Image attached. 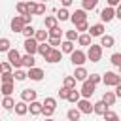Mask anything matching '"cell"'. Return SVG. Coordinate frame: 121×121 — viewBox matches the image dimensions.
<instances>
[{
  "instance_id": "obj_55",
  "label": "cell",
  "mask_w": 121,
  "mask_h": 121,
  "mask_svg": "<svg viewBox=\"0 0 121 121\" xmlns=\"http://www.w3.org/2000/svg\"><path fill=\"white\" fill-rule=\"evenodd\" d=\"M115 17H117V19H121V2H119L117 9H115Z\"/></svg>"
},
{
  "instance_id": "obj_23",
  "label": "cell",
  "mask_w": 121,
  "mask_h": 121,
  "mask_svg": "<svg viewBox=\"0 0 121 121\" xmlns=\"http://www.w3.org/2000/svg\"><path fill=\"white\" fill-rule=\"evenodd\" d=\"M21 62H23V66H26V68L36 66V59H34V55H28V53L21 57Z\"/></svg>"
},
{
  "instance_id": "obj_48",
  "label": "cell",
  "mask_w": 121,
  "mask_h": 121,
  "mask_svg": "<svg viewBox=\"0 0 121 121\" xmlns=\"http://www.w3.org/2000/svg\"><path fill=\"white\" fill-rule=\"evenodd\" d=\"M47 43L51 47H57V45H60V38H47Z\"/></svg>"
},
{
  "instance_id": "obj_24",
  "label": "cell",
  "mask_w": 121,
  "mask_h": 121,
  "mask_svg": "<svg viewBox=\"0 0 121 121\" xmlns=\"http://www.w3.org/2000/svg\"><path fill=\"white\" fill-rule=\"evenodd\" d=\"M47 38H49V34H47V30H45V28H42V30H36V32H34V40H36L38 43H42V42H47Z\"/></svg>"
},
{
  "instance_id": "obj_28",
  "label": "cell",
  "mask_w": 121,
  "mask_h": 121,
  "mask_svg": "<svg viewBox=\"0 0 121 121\" xmlns=\"http://www.w3.org/2000/svg\"><path fill=\"white\" fill-rule=\"evenodd\" d=\"M79 98H81V93H79V91H76V89H70V93H68V98H66V100H68V102H72V104H76Z\"/></svg>"
},
{
  "instance_id": "obj_40",
  "label": "cell",
  "mask_w": 121,
  "mask_h": 121,
  "mask_svg": "<svg viewBox=\"0 0 121 121\" xmlns=\"http://www.w3.org/2000/svg\"><path fill=\"white\" fill-rule=\"evenodd\" d=\"M102 117H104L106 121H121V119H119V115H117L115 112H112V110H108V112H106Z\"/></svg>"
},
{
  "instance_id": "obj_17",
  "label": "cell",
  "mask_w": 121,
  "mask_h": 121,
  "mask_svg": "<svg viewBox=\"0 0 121 121\" xmlns=\"http://www.w3.org/2000/svg\"><path fill=\"white\" fill-rule=\"evenodd\" d=\"M36 91L34 89H25V91H21V100H25L26 104L28 102H32V100H36Z\"/></svg>"
},
{
  "instance_id": "obj_54",
  "label": "cell",
  "mask_w": 121,
  "mask_h": 121,
  "mask_svg": "<svg viewBox=\"0 0 121 121\" xmlns=\"http://www.w3.org/2000/svg\"><path fill=\"white\" fill-rule=\"evenodd\" d=\"M119 2H121V0H108V6L115 8V6H119Z\"/></svg>"
},
{
  "instance_id": "obj_2",
  "label": "cell",
  "mask_w": 121,
  "mask_h": 121,
  "mask_svg": "<svg viewBox=\"0 0 121 121\" xmlns=\"http://www.w3.org/2000/svg\"><path fill=\"white\" fill-rule=\"evenodd\" d=\"M26 9L30 15H42V13H45V4L43 2H26Z\"/></svg>"
},
{
  "instance_id": "obj_33",
  "label": "cell",
  "mask_w": 121,
  "mask_h": 121,
  "mask_svg": "<svg viewBox=\"0 0 121 121\" xmlns=\"http://www.w3.org/2000/svg\"><path fill=\"white\" fill-rule=\"evenodd\" d=\"M49 49H51V45H49L47 42H42V43H38V53H40L42 57H45V55L49 53Z\"/></svg>"
},
{
  "instance_id": "obj_18",
  "label": "cell",
  "mask_w": 121,
  "mask_h": 121,
  "mask_svg": "<svg viewBox=\"0 0 121 121\" xmlns=\"http://www.w3.org/2000/svg\"><path fill=\"white\" fill-rule=\"evenodd\" d=\"M106 112H108V104H106L104 100H98V102H95V104H93V113L104 115Z\"/></svg>"
},
{
  "instance_id": "obj_30",
  "label": "cell",
  "mask_w": 121,
  "mask_h": 121,
  "mask_svg": "<svg viewBox=\"0 0 121 121\" xmlns=\"http://www.w3.org/2000/svg\"><path fill=\"white\" fill-rule=\"evenodd\" d=\"M60 51L62 53H72L74 51V42H68V40L60 42Z\"/></svg>"
},
{
  "instance_id": "obj_41",
  "label": "cell",
  "mask_w": 121,
  "mask_h": 121,
  "mask_svg": "<svg viewBox=\"0 0 121 121\" xmlns=\"http://www.w3.org/2000/svg\"><path fill=\"white\" fill-rule=\"evenodd\" d=\"M64 36H66V40H68V42H76V40H78V36H79V32L74 28V30H66V34H64Z\"/></svg>"
},
{
  "instance_id": "obj_31",
  "label": "cell",
  "mask_w": 121,
  "mask_h": 121,
  "mask_svg": "<svg viewBox=\"0 0 121 121\" xmlns=\"http://www.w3.org/2000/svg\"><path fill=\"white\" fill-rule=\"evenodd\" d=\"M55 17H57L59 21H68V19H70V13H68V9H66V8H60V9L57 11V15H55Z\"/></svg>"
},
{
  "instance_id": "obj_42",
  "label": "cell",
  "mask_w": 121,
  "mask_h": 121,
  "mask_svg": "<svg viewBox=\"0 0 121 121\" xmlns=\"http://www.w3.org/2000/svg\"><path fill=\"white\" fill-rule=\"evenodd\" d=\"M47 34H49V38H60V36H62V30H60L59 26H55V28H49Z\"/></svg>"
},
{
  "instance_id": "obj_37",
  "label": "cell",
  "mask_w": 121,
  "mask_h": 121,
  "mask_svg": "<svg viewBox=\"0 0 121 121\" xmlns=\"http://www.w3.org/2000/svg\"><path fill=\"white\" fill-rule=\"evenodd\" d=\"M13 79H15V81H25V79H26V72H23L21 68H17V70L13 72Z\"/></svg>"
},
{
  "instance_id": "obj_26",
  "label": "cell",
  "mask_w": 121,
  "mask_h": 121,
  "mask_svg": "<svg viewBox=\"0 0 121 121\" xmlns=\"http://www.w3.org/2000/svg\"><path fill=\"white\" fill-rule=\"evenodd\" d=\"M0 106H2L4 110H13V106H15V100L11 98V95H9V96H4V98H2V102H0Z\"/></svg>"
},
{
  "instance_id": "obj_38",
  "label": "cell",
  "mask_w": 121,
  "mask_h": 121,
  "mask_svg": "<svg viewBox=\"0 0 121 121\" xmlns=\"http://www.w3.org/2000/svg\"><path fill=\"white\" fill-rule=\"evenodd\" d=\"M0 79H2V83H11V81H15V79H13V72H2V74H0Z\"/></svg>"
},
{
  "instance_id": "obj_1",
  "label": "cell",
  "mask_w": 121,
  "mask_h": 121,
  "mask_svg": "<svg viewBox=\"0 0 121 121\" xmlns=\"http://www.w3.org/2000/svg\"><path fill=\"white\" fill-rule=\"evenodd\" d=\"M85 55H87V60H91V62H98V60L102 59V45H100V43H98V45L91 43Z\"/></svg>"
},
{
  "instance_id": "obj_25",
  "label": "cell",
  "mask_w": 121,
  "mask_h": 121,
  "mask_svg": "<svg viewBox=\"0 0 121 121\" xmlns=\"http://www.w3.org/2000/svg\"><path fill=\"white\" fill-rule=\"evenodd\" d=\"M66 117H68V121H79L81 112H79L78 108H70V110L66 112Z\"/></svg>"
},
{
  "instance_id": "obj_51",
  "label": "cell",
  "mask_w": 121,
  "mask_h": 121,
  "mask_svg": "<svg viewBox=\"0 0 121 121\" xmlns=\"http://www.w3.org/2000/svg\"><path fill=\"white\" fill-rule=\"evenodd\" d=\"M23 21H25V25H32V15H30V13L23 15Z\"/></svg>"
},
{
  "instance_id": "obj_8",
  "label": "cell",
  "mask_w": 121,
  "mask_h": 121,
  "mask_svg": "<svg viewBox=\"0 0 121 121\" xmlns=\"http://www.w3.org/2000/svg\"><path fill=\"white\" fill-rule=\"evenodd\" d=\"M76 104H78L76 108H78L81 113H93V104H91V100H89V98H79Z\"/></svg>"
},
{
  "instance_id": "obj_29",
  "label": "cell",
  "mask_w": 121,
  "mask_h": 121,
  "mask_svg": "<svg viewBox=\"0 0 121 121\" xmlns=\"http://www.w3.org/2000/svg\"><path fill=\"white\" fill-rule=\"evenodd\" d=\"M81 9H85V11H89V9H95L96 6H98V0H81Z\"/></svg>"
},
{
  "instance_id": "obj_53",
  "label": "cell",
  "mask_w": 121,
  "mask_h": 121,
  "mask_svg": "<svg viewBox=\"0 0 121 121\" xmlns=\"http://www.w3.org/2000/svg\"><path fill=\"white\" fill-rule=\"evenodd\" d=\"M72 2H74V0H60L62 8H68V6H72Z\"/></svg>"
},
{
  "instance_id": "obj_14",
  "label": "cell",
  "mask_w": 121,
  "mask_h": 121,
  "mask_svg": "<svg viewBox=\"0 0 121 121\" xmlns=\"http://www.w3.org/2000/svg\"><path fill=\"white\" fill-rule=\"evenodd\" d=\"M87 34H89L91 38H95V36H102V34H104V25H102V23L91 25V26H89V30H87Z\"/></svg>"
},
{
  "instance_id": "obj_47",
  "label": "cell",
  "mask_w": 121,
  "mask_h": 121,
  "mask_svg": "<svg viewBox=\"0 0 121 121\" xmlns=\"http://www.w3.org/2000/svg\"><path fill=\"white\" fill-rule=\"evenodd\" d=\"M68 93H70V89H68V87H64V85L59 89V96H60V98H68Z\"/></svg>"
},
{
  "instance_id": "obj_61",
  "label": "cell",
  "mask_w": 121,
  "mask_h": 121,
  "mask_svg": "<svg viewBox=\"0 0 121 121\" xmlns=\"http://www.w3.org/2000/svg\"><path fill=\"white\" fill-rule=\"evenodd\" d=\"M0 121H2V119H0Z\"/></svg>"
},
{
  "instance_id": "obj_50",
  "label": "cell",
  "mask_w": 121,
  "mask_h": 121,
  "mask_svg": "<svg viewBox=\"0 0 121 121\" xmlns=\"http://www.w3.org/2000/svg\"><path fill=\"white\" fill-rule=\"evenodd\" d=\"M53 112H55V110H51V108H45V106H43V110H42V113H43L45 117H51V115H53Z\"/></svg>"
},
{
  "instance_id": "obj_43",
  "label": "cell",
  "mask_w": 121,
  "mask_h": 121,
  "mask_svg": "<svg viewBox=\"0 0 121 121\" xmlns=\"http://www.w3.org/2000/svg\"><path fill=\"white\" fill-rule=\"evenodd\" d=\"M110 62H112L113 66L119 68V66H121V53H113V55L110 57Z\"/></svg>"
},
{
  "instance_id": "obj_19",
  "label": "cell",
  "mask_w": 121,
  "mask_h": 121,
  "mask_svg": "<svg viewBox=\"0 0 121 121\" xmlns=\"http://www.w3.org/2000/svg\"><path fill=\"white\" fill-rule=\"evenodd\" d=\"M42 110H43V104H42V102H38V100H32V102L28 104V112H30L32 115H40V113H42Z\"/></svg>"
},
{
  "instance_id": "obj_21",
  "label": "cell",
  "mask_w": 121,
  "mask_h": 121,
  "mask_svg": "<svg viewBox=\"0 0 121 121\" xmlns=\"http://www.w3.org/2000/svg\"><path fill=\"white\" fill-rule=\"evenodd\" d=\"M59 19L55 17V15H47L45 19H43V26L49 30V28H55V26H59V23H57Z\"/></svg>"
},
{
  "instance_id": "obj_9",
  "label": "cell",
  "mask_w": 121,
  "mask_h": 121,
  "mask_svg": "<svg viewBox=\"0 0 121 121\" xmlns=\"http://www.w3.org/2000/svg\"><path fill=\"white\" fill-rule=\"evenodd\" d=\"M70 21H72L74 25H79V23L87 21V11H85V9H76L74 13H70Z\"/></svg>"
},
{
  "instance_id": "obj_7",
  "label": "cell",
  "mask_w": 121,
  "mask_h": 121,
  "mask_svg": "<svg viewBox=\"0 0 121 121\" xmlns=\"http://www.w3.org/2000/svg\"><path fill=\"white\" fill-rule=\"evenodd\" d=\"M95 89H96V85L93 83V81H89V79H85L83 81V85H81V96L83 98H89V96H93V93H95Z\"/></svg>"
},
{
  "instance_id": "obj_15",
  "label": "cell",
  "mask_w": 121,
  "mask_h": 121,
  "mask_svg": "<svg viewBox=\"0 0 121 121\" xmlns=\"http://www.w3.org/2000/svg\"><path fill=\"white\" fill-rule=\"evenodd\" d=\"M13 110H15V113L17 115H26L28 113V104L25 102V100H19V102H15V106H13Z\"/></svg>"
},
{
  "instance_id": "obj_57",
  "label": "cell",
  "mask_w": 121,
  "mask_h": 121,
  "mask_svg": "<svg viewBox=\"0 0 121 121\" xmlns=\"http://www.w3.org/2000/svg\"><path fill=\"white\" fill-rule=\"evenodd\" d=\"M40 2H47V0H40Z\"/></svg>"
},
{
  "instance_id": "obj_36",
  "label": "cell",
  "mask_w": 121,
  "mask_h": 121,
  "mask_svg": "<svg viewBox=\"0 0 121 121\" xmlns=\"http://www.w3.org/2000/svg\"><path fill=\"white\" fill-rule=\"evenodd\" d=\"M42 104H43L45 108H51V110H55V108H57V100H55L53 96H45Z\"/></svg>"
},
{
  "instance_id": "obj_11",
  "label": "cell",
  "mask_w": 121,
  "mask_h": 121,
  "mask_svg": "<svg viewBox=\"0 0 121 121\" xmlns=\"http://www.w3.org/2000/svg\"><path fill=\"white\" fill-rule=\"evenodd\" d=\"M9 26H11V30H13V32H23V28H25V21H23V15H15V17L11 19Z\"/></svg>"
},
{
  "instance_id": "obj_58",
  "label": "cell",
  "mask_w": 121,
  "mask_h": 121,
  "mask_svg": "<svg viewBox=\"0 0 121 121\" xmlns=\"http://www.w3.org/2000/svg\"><path fill=\"white\" fill-rule=\"evenodd\" d=\"M119 70H121V66H119ZM119 76H121V74H119Z\"/></svg>"
},
{
  "instance_id": "obj_35",
  "label": "cell",
  "mask_w": 121,
  "mask_h": 121,
  "mask_svg": "<svg viewBox=\"0 0 121 121\" xmlns=\"http://www.w3.org/2000/svg\"><path fill=\"white\" fill-rule=\"evenodd\" d=\"M34 32H36V30H34V26H32V25H25V28H23V32H21V34H23L25 38H34Z\"/></svg>"
},
{
  "instance_id": "obj_3",
  "label": "cell",
  "mask_w": 121,
  "mask_h": 121,
  "mask_svg": "<svg viewBox=\"0 0 121 121\" xmlns=\"http://www.w3.org/2000/svg\"><path fill=\"white\" fill-rule=\"evenodd\" d=\"M70 60H72L74 66H83V62L87 60V55H85L81 49H74V51L70 53Z\"/></svg>"
},
{
  "instance_id": "obj_60",
  "label": "cell",
  "mask_w": 121,
  "mask_h": 121,
  "mask_svg": "<svg viewBox=\"0 0 121 121\" xmlns=\"http://www.w3.org/2000/svg\"><path fill=\"white\" fill-rule=\"evenodd\" d=\"M0 95H2V93H0ZM0 102H2V100H0Z\"/></svg>"
},
{
  "instance_id": "obj_4",
  "label": "cell",
  "mask_w": 121,
  "mask_h": 121,
  "mask_svg": "<svg viewBox=\"0 0 121 121\" xmlns=\"http://www.w3.org/2000/svg\"><path fill=\"white\" fill-rule=\"evenodd\" d=\"M102 81H104V85H108V87H115L117 83H121V76L115 74V72H106V74L102 76Z\"/></svg>"
},
{
  "instance_id": "obj_16",
  "label": "cell",
  "mask_w": 121,
  "mask_h": 121,
  "mask_svg": "<svg viewBox=\"0 0 121 121\" xmlns=\"http://www.w3.org/2000/svg\"><path fill=\"white\" fill-rule=\"evenodd\" d=\"M74 78H76V81H85V79L89 78V72H87L83 66H76V70H74Z\"/></svg>"
},
{
  "instance_id": "obj_12",
  "label": "cell",
  "mask_w": 121,
  "mask_h": 121,
  "mask_svg": "<svg viewBox=\"0 0 121 121\" xmlns=\"http://www.w3.org/2000/svg\"><path fill=\"white\" fill-rule=\"evenodd\" d=\"M25 51L28 53V55H34V53H38V42L34 40V38H25Z\"/></svg>"
},
{
  "instance_id": "obj_13",
  "label": "cell",
  "mask_w": 121,
  "mask_h": 121,
  "mask_svg": "<svg viewBox=\"0 0 121 121\" xmlns=\"http://www.w3.org/2000/svg\"><path fill=\"white\" fill-rule=\"evenodd\" d=\"M113 17H115V9H113L112 6H108V8H104V9L100 11V19H102L104 23H110Z\"/></svg>"
},
{
  "instance_id": "obj_45",
  "label": "cell",
  "mask_w": 121,
  "mask_h": 121,
  "mask_svg": "<svg viewBox=\"0 0 121 121\" xmlns=\"http://www.w3.org/2000/svg\"><path fill=\"white\" fill-rule=\"evenodd\" d=\"M76 30H78V32H81V34H83V32H87V30H89V23H87V21H83V23L76 25Z\"/></svg>"
},
{
  "instance_id": "obj_46",
  "label": "cell",
  "mask_w": 121,
  "mask_h": 121,
  "mask_svg": "<svg viewBox=\"0 0 121 121\" xmlns=\"http://www.w3.org/2000/svg\"><path fill=\"white\" fill-rule=\"evenodd\" d=\"M87 79H89V81H93V83L96 85V83H100V81H102V76H100V74H91Z\"/></svg>"
},
{
  "instance_id": "obj_44",
  "label": "cell",
  "mask_w": 121,
  "mask_h": 121,
  "mask_svg": "<svg viewBox=\"0 0 121 121\" xmlns=\"http://www.w3.org/2000/svg\"><path fill=\"white\" fill-rule=\"evenodd\" d=\"M15 9H17V13H19V15H26V13H28V9H26V4H25V2H19V4L15 6Z\"/></svg>"
},
{
  "instance_id": "obj_59",
  "label": "cell",
  "mask_w": 121,
  "mask_h": 121,
  "mask_svg": "<svg viewBox=\"0 0 121 121\" xmlns=\"http://www.w3.org/2000/svg\"><path fill=\"white\" fill-rule=\"evenodd\" d=\"M0 74H2V68H0Z\"/></svg>"
},
{
  "instance_id": "obj_39",
  "label": "cell",
  "mask_w": 121,
  "mask_h": 121,
  "mask_svg": "<svg viewBox=\"0 0 121 121\" xmlns=\"http://www.w3.org/2000/svg\"><path fill=\"white\" fill-rule=\"evenodd\" d=\"M62 83H64V87H68V89H76V78H74V76H66Z\"/></svg>"
},
{
  "instance_id": "obj_5",
  "label": "cell",
  "mask_w": 121,
  "mask_h": 121,
  "mask_svg": "<svg viewBox=\"0 0 121 121\" xmlns=\"http://www.w3.org/2000/svg\"><path fill=\"white\" fill-rule=\"evenodd\" d=\"M8 62H9L11 66H15V68H21V66H23L21 55H19L17 49H9V51H8Z\"/></svg>"
},
{
  "instance_id": "obj_34",
  "label": "cell",
  "mask_w": 121,
  "mask_h": 121,
  "mask_svg": "<svg viewBox=\"0 0 121 121\" xmlns=\"http://www.w3.org/2000/svg\"><path fill=\"white\" fill-rule=\"evenodd\" d=\"M9 45H11V42H9L8 38H0V53H8V51L11 49Z\"/></svg>"
},
{
  "instance_id": "obj_32",
  "label": "cell",
  "mask_w": 121,
  "mask_h": 121,
  "mask_svg": "<svg viewBox=\"0 0 121 121\" xmlns=\"http://www.w3.org/2000/svg\"><path fill=\"white\" fill-rule=\"evenodd\" d=\"M78 43H79V45H87V47H89V45H91V36H89V34H85V32H83V34H79V36H78Z\"/></svg>"
},
{
  "instance_id": "obj_52",
  "label": "cell",
  "mask_w": 121,
  "mask_h": 121,
  "mask_svg": "<svg viewBox=\"0 0 121 121\" xmlns=\"http://www.w3.org/2000/svg\"><path fill=\"white\" fill-rule=\"evenodd\" d=\"M113 93H115V96H117V98H121V83H117V85H115V91H113Z\"/></svg>"
},
{
  "instance_id": "obj_49",
  "label": "cell",
  "mask_w": 121,
  "mask_h": 121,
  "mask_svg": "<svg viewBox=\"0 0 121 121\" xmlns=\"http://www.w3.org/2000/svg\"><path fill=\"white\" fill-rule=\"evenodd\" d=\"M0 68H2V72H11V64L9 62H0Z\"/></svg>"
},
{
  "instance_id": "obj_27",
  "label": "cell",
  "mask_w": 121,
  "mask_h": 121,
  "mask_svg": "<svg viewBox=\"0 0 121 121\" xmlns=\"http://www.w3.org/2000/svg\"><path fill=\"white\" fill-rule=\"evenodd\" d=\"M13 83H15V81H11V83H2V87H0V93H2L4 96H9V95L13 93Z\"/></svg>"
},
{
  "instance_id": "obj_10",
  "label": "cell",
  "mask_w": 121,
  "mask_h": 121,
  "mask_svg": "<svg viewBox=\"0 0 121 121\" xmlns=\"http://www.w3.org/2000/svg\"><path fill=\"white\" fill-rule=\"evenodd\" d=\"M43 70L42 68H36V66H32V68H28V72H26V78H30L32 81H42L43 79Z\"/></svg>"
},
{
  "instance_id": "obj_6",
  "label": "cell",
  "mask_w": 121,
  "mask_h": 121,
  "mask_svg": "<svg viewBox=\"0 0 121 121\" xmlns=\"http://www.w3.org/2000/svg\"><path fill=\"white\" fill-rule=\"evenodd\" d=\"M43 59H45L47 62L55 64V62H59V60L62 59V51H60V49H57V47H51V49H49V53H47Z\"/></svg>"
},
{
  "instance_id": "obj_56",
  "label": "cell",
  "mask_w": 121,
  "mask_h": 121,
  "mask_svg": "<svg viewBox=\"0 0 121 121\" xmlns=\"http://www.w3.org/2000/svg\"><path fill=\"white\" fill-rule=\"evenodd\" d=\"M43 121H53V119H51V117H45V119H43Z\"/></svg>"
},
{
  "instance_id": "obj_22",
  "label": "cell",
  "mask_w": 121,
  "mask_h": 121,
  "mask_svg": "<svg viewBox=\"0 0 121 121\" xmlns=\"http://www.w3.org/2000/svg\"><path fill=\"white\" fill-rule=\"evenodd\" d=\"M113 43H115L113 36H110V34H102L100 36V45L102 47H113Z\"/></svg>"
},
{
  "instance_id": "obj_20",
  "label": "cell",
  "mask_w": 121,
  "mask_h": 121,
  "mask_svg": "<svg viewBox=\"0 0 121 121\" xmlns=\"http://www.w3.org/2000/svg\"><path fill=\"white\" fill-rule=\"evenodd\" d=\"M102 100H104L108 106H113V104H115V100H117V96H115V93H113V91H104Z\"/></svg>"
}]
</instances>
